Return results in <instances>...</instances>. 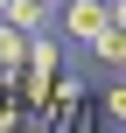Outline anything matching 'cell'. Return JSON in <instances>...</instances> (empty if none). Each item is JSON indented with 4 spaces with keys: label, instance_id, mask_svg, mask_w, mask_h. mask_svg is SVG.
Wrapping results in <instances>:
<instances>
[{
    "label": "cell",
    "instance_id": "cell-2",
    "mask_svg": "<svg viewBox=\"0 0 126 133\" xmlns=\"http://www.w3.org/2000/svg\"><path fill=\"white\" fill-rule=\"evenodd\" d=\"M84 56H91L98 70H126V14H119V21H105V28L84 42Z\"/></svg>",
    "mask_w": 126,
    "mask_h": 133
},
{
    "label": "cell",
    "instance_id": "cell-1",
    "mask_svg": "<svg viewBox=\"0 0 126 133\" xmlns=\"http://www.w3.org/2000/svg\"><path fill=\"white\" fill-rule=\"evenodd\" d=\"M119 14H126V0H56V21H49V28H56L70 49H84V42H91L105 21H119Z\"/></svg>",
    "mask_w": 126,
    "mask_h": 133
},
{
    "label": "cell",
    "instance_id": "cell-4",
    "mask_svg": "<svg viewBox=\"0 0 126 133\" xmlns=\"http://www.w3.org/2000/svg\"><path fill=\"white\" fill-rule=\"evenodd\" d=\"M98 112H105V126H119V119H126V84H119V70H105V91H98Z\"/></svg>",
    "mask_w": 126,
    "mask_h": 133
},
{
    "label": "cell",
    "instance_id": "cell-3",
    "mask_svg": "<svg viewBox=\"0 0 126 133\" xmlns=\"http://www.w3.org/2000/svg\"><path fill=\"white\" fill-rule=\"evenodd\" d=\"M0 21L21 28V35H42V28L56 21V7H49V0H0Z\"/></svg>",
    "mask_w": 126,
    "mask_h": 133
}]
</instances>
